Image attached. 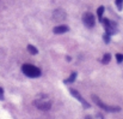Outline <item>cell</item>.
Listing matches in <instances>:
<instances>
[{
  "instance_id": "cell-3",
  "label": "cell",
  "mask_w": 123,
  "mask_h": 119,
  "mask_svg": "<svg viewBox=\"0 0 123 119\" xmlns=\"http://www.w3.org/2000/svg\"><path fill=\"white\" fill-rule=\"evenodd\" d=\"M34 106L41 111H49L51 107V102L45 96H41L40 99H36L34 101Z\"/></svg>"
},
{
  "instance_id": "cell-15",
  "label": "cell",
  "mask_w": 123,
  "mask_h": 119,
  "mask_svg": "<svg viewBox=\"0 0 123 119\" xmlns=\"http://www.w3.org/2000/svg\"><path fill=\"white\" fill-rule=\"evenodd\" d=\"M0 100H4V89L0 87Z\"/></svg>"
},
{
  "instance_id": "cell-2",
  "label": "cell",
  "mask_w": 123,
  "mask_h": 119,
  "mask_svg": "<svg viewBox=\"0 0 123 119\" xmlns=\"http://www.w3.org/2000/svg\"><path fill=\"white\" fill-rule=\"evenodd\" d=\"M92 100L94 101L96 105H98L100 108H103V110L106 111V112H120V111H121V107H118V106H109V105H105L97 95H92Z\"/></svg>"
},
{
  "instance_id": "cell-4",
  "label": "cell",
  "mask_w": 123,
  "mask_h": 119,
  "mask_svg": "<svg viewBox=\"0 0 123 119\" xmlns=\"http://www.w3.org/2000/svg\"><path fill=\"white\" fill-rule=\"evenodd\" d=\"M100 23H102V24L104 25V28H105V31H106V34H109V35H114V34H116V33H117L116 23L111 22L110 19H108V18H103Z\"/></svg>"
},
{
  "instance_id": "cell-1",
  "label": "cell",
  "mask_w": 123,
  "mask_h": 119,
  "mask_svg": "<svg viewBox=\"0 0 123 119\" xmlns=\"http://www.w3.org/2000/svg\"><path fill=\"white\" fill-rule=\"evenodd\" d=\"M22 71L24 72L25 76H28L30 78H36V77L41 76V70L31 64H24L22 66Z\"/></svg>"
},
{
  "instance_id": "cell-8",
  "label": "cell",
  "mask_w": 123,
  "mask_h": 119,
  "mask_svg": "<svg viewBox=\"0 0 123 119\" xmlns=\"http://www.w3.org/2000/svg\"><path fill=\"white\" fill-rule=\"evenodd\" d=\"M77 75H78L77 72H72L71 76H69L68 78L63 81V83H66V84H71V83H73V82L75 81V78H77Z\"/></svg>"
},
{
  "instance_id": "cell-10",
  "label": "cell",
  "mask_w": 123,
  "mask_h": 119,
  "mask_svg": "<svg viewBox=\"0 0 123 119\" xmlns=\"http://www.w3.org/2000/svg\"><path fill=\"white\" fill-rule=\"evenodd\" d=\"M28 51H29V53L32 54V55H35V54L38 53V49H37L35 46H32V45H28Z\"/></svg>"
},
{
  "instance_id": "cell-12",
  "label": "cell",
  "mask_w": 123,
  "mask_h": 119,
  "mask_svg": "<svg viewBox=\"0 0 123 119\" xmlns=\"http://www.w3.org/2000/svg\"><path fill=\"white\" fill-rule=\"evenodd\" d=\"M116 1V6L118 8V11H121L123 8V0H115Z\"/></svg>"
},
{
  "instance_id": "cell-7",
  "label": "cell",
  "mask_w": 123,
  "mask_h": 119,
  "mask_svg": "<svg viewBox=\"0 0 123 119\" xmlns=\"http://www.w3.org/2000/svg\"><path fill=\"white\" fill-rule=\"evenodd\" d=\"M68 30H69V28H68L67 25L62 24V25H57V27H55V28L53 29V33H54V34H56V35H61V34L67 33Z\"/></svg>"
},
{
  "instance_id": "cell-5",
  "label": "cell",
  "mask_w": 123,
  "mask_h": 119,
  "mask_svg": "<svg viewBox=\"0 0 123 119\" xmlns=\"http://www.w3.org/2000/svg\"><path fill=\"white\" fill-rule=\"evenodd\" d=\"M82 22H84V24L87 28H92L94 25V23H96V19H94V16L91 12H86L82 16Z\"/></svg>"
},
{
  "instance_id": "cell-13",
  "label": "cell",
  "mask_w": 123,
  "mask_h": 119,
  "mask_svg": "<svg viewBox=\"0 0 123 119\" xmlns=\"http://www.w3.org/2000/svg\"><path fill=\"white\" fill-rule=\"evenodd\" d=\"M116 60H117V63H118V64L123 63V54H121V53H117V54H116Z\"/></svg>"
},
{
  "instance_id": "cell-11",
  "label": "cell",
  "mask_w": 123,
  "mask_h": 119,
  "mask_svg": "<svg viewBox=\"0 0 123 119\" xmlns=\"http://www.w3.org/2000/svg\"><path fill=\"white\" fill-rule=\"evenodd\" d=\"M110 60H111V55H110L109 53H105V54L103 55L102 63H103V64H108V63H110Z\"/></svg>"
},
{
  "instance_id": "cell-6",
  "label": "cell",
  "mask_w": 123,
  "mask_h": 119,
  "mask_svg": "<svg viewBox=\"0 0 123 119\" xmlns=\"http://www.w3.org/2000/svg\"><path fill=\"white\" fill-rule=\"evenodd\" d=\"M69 93L72 94V96H73V97H75L78 101H80V104H81L85 108H90V104H88L84 97H82L81 95H80V93H79L78 90H75V89H69Z\"/></svg>"
},
{
  "instance_id": "cell-14",
  "label": "cell",
  "mask_w": 123,
  "mask_h": 119,
  "mask_svg": "<svg viewBox=\"0 0 123 119\" xmlns=\"http://www.w3.org/2000/svg\"><path fill=\"white\" fill-rule=\"evenodd\" d=\"M103 40L105 41V43H109V42H110V35L105 33V34L103 35Z\"/></svg>"
},
{
  "instance_id": "cell-9",
  "label": "cell",
  "mask_w": 123,
  "mask_h": 119,
  "mask_svg": "<svg viewBox=\"0 0 123 119\" xmlns=\"http://www.w3.org/2000/svg\"><path fill=\"white\" fill-rule=\"evenodd\" d=\"M104 11H105L104 6H100V7H98V10H97V16H98L99 22H102V19H103V13H104Z\"/></svg>"
},
{
  "instance_id": "cell-16",
  "label": "cell",
  "mask_w": 123,
  "mask_h": 119,
  "mask_svg": "<svg viewBox=\"0 0 123 119\" xmlns=\"http://www.w3.org/2000/svg\"><path fill=\"white\" fill-rule=\"evenodd\" d=\"M85 119H93V118H92L91 116H86V117H85Z\"/></svg>"
}]
</instances>
